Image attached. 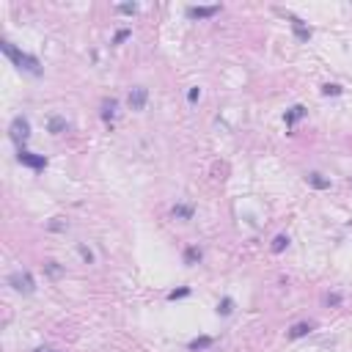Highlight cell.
Masks as SVG:
<instances>
[{"mask_svg":"<svg viewBox=\"0 0 352 352\" xmlns=\"http://www.w3.org/2000/svg\"><path fill=\"white\" fill-rule=\"evenodd\" d=\"M0 50L6 52V58H9L19 72H28V74H33V77H39V74H42V64H39V58L36 55H28V52H22L19 47L11 44L9 39H3V42H0Z\"/></svg>","mask_w":352,"mask_h":352,"instance_id":"cell-1","label":"cell"},{"mask_svg":"<svg viewBox=\"0 0 352 352\" xmlns=\"http://www.w3.org/2000/svg\"><path fill=\"white\" fill-rule=\"evenodd\" d=\"M212 344H215L212 336H198V338H193V341L187 344V349H190V352H198V349H209Z\"/></svg>","mask_w":352,"mask_h":352,"instance_id":"cell-11","label":"cell"},{"mask_svg":"<svg viewBox=\"0 0 352 352\" xmlns=\"http://www.w3.org/2000/svg\"><path fill=\"white\" fill-rule=\"evenodd\" d=\"M146 99H149V91L143 85H135L132 91H130V97H127V102H130L132 110H143L146 107Z\"/></svg>","mask_w":352,"mask_h":352,"instance_id":"cell-6","label":"cell"},{"mask_svg":"<svg viewBox=\"0 0 352 352\" xmlns=\"http://www.w3.org/2000/svg\"><path fill=\"white\" fill-rule=\"evenodd\" d=\"M231 311H234V300H231V297H223L220 306H218V314H220V316H228Z\"/></svg>","mask_w":352,"mask_h":352,"instance_id":"cell-16","label":"cell"},{"mask_svg":"<svg viewBox=\"0 0 352 352\" xmlns=\"http://www.w3.org/2000/svg\"><path fill=\"white\" fill-rule=\"evenodd\" d=\"M292 31H295V36L300 39V42H308L311 39V28L303 25V19H297V17H292Z\"/></svg>","mask_w":352,"mask_h":352,"instance_id":"cell-10","label":"cell"},{"mask_svg":"<svg viewBox=\"0 0 352 352\" xmlns=\"http://www.w3.org/2000/svg\"><path fill=\"white\" fill-rule=\"evenodd\" d=\"M116 107H119L116 99H102V121L105 124H110V121L116 119Z\"/></svg>","mask_w":352,"mask_h":352,"instance_id":"cell-9","label":"cell"},{"mask_svg":"<svg viewBox=\"0 0 352 352\" xmlns=\"http://www.w3.org/2000/svg\"><path fill=\"white\" fill-rule=\"evenodd\" d=\"M328 306H341V295H328Z\"/></svg>","mask_w":352,"mask_h":352,"instance_id":"cell-24","label":"cell"},{"mask_svg":"<svg viewBox=\"0 0 352 352\" xmlns=\"http://www.w3.org/2000/svg\"><path fill=\"white\" fill-rule=\"evenodd\" d=\"M66 127H69V124H66V119H61V116H52V119H50V124H47V130H50L52 135H61V132L66 130Z\"/></svg>","mask_w":352,"mask_h":352,"instance_id":"cell-14","label":"cell"},{"mask_svg":"<svg viewBox=\"0 0 352 352\" xmlns=\"http://www.w3.org/2000/svg\"><path fill=\"white\" fill-rule=\"evenodd\" d=\"M322 94L325 97H338V94H341V85H336V83H328L322 88Z\"/></svg>","mask_w":352,"mask_h":352,"instance_id":"cell-18","label":"cell"},{"mask_svg":"<svg viewBox=\"0 0 352 352\" xmlns=\"http://www.w3.org/2000/svg\"><path fill=\"white\" fill-rule=\"evenodd\" d=\"M77 250H80V256H83V259H85L88 264H91V261H94V253H91V250H88L85 245H77Z\"/></svg>","mask_w":352,"mask_h":352,"instance_id":"cell-22","label":"cell"},{"mask_svg":"<svg viewBox=\"0 0 352 352\" xmlns=\"http://www.w3.org/2000/svg\"><path fill=\"white\" fill-rule=\"evenodd\" d=\"M201 97V91H198V88H190V94H187V99H190V102H195V99H198Z\"/></svg>","mask_w":352,"mask_h":352,"instance_id":"cell-25","label":"cell"},{"mask_svg":"<svg viewBox=\"0 0 352 352\" xmlns=\"http://www.w3.org/2000/svg\"><path fill=\"white\" fill-rule=\"evenodd\" d=\"M185 14L190 19H209V17L220 14V6L218 3H215V6H187Z\"/></svg>","mask_w":352,"mask_h":352,"instance_id":"cell-5","label":"cell"},{"mask_svg":"<svg viewBox=\"0 0 352 352\" xmlns=\"http://www.w3.org/2000/svg\"><path fill=\"white\" fill-rule=\"evenodd\" d=\"M50 228H52V231H58V228H64V223H58V218H55V220L50 223Z\"/></svg>","mask_w":352,"mask_h":352,"instance_id":"cell-26","label":"cell"},{"mask_svg":"<svg viewBox=\"0 0 352 352\" xmlns=\"http://www.w3.org/2000/svg\"><path fill=\"white\" fill-rule=\"evenodd\" d=\"M119 11L121 14H138V3H121Z\"/></svg>","mask_w":352,"mask_h":352,"instance_id":"cell-20","label":"cell"},{"mask_svg":"<svg viewBox=\"0 0 352 352\" xmlns=\"http://www.w3.org/2000/svg\"><path fill=\"white\" fill-rule=\"evenodd\" d=\"M190 295V286H182V289H173L171 295H168V300H182V297Z\"/></svg>","mask_w":352,"mask_h":352,"instance_id":"cell-19","label":"cell"},{"mask_svg":"<svg viewBox=\"0 0 352 352\" xmlns=\"http://www.w3.org/2000/svg\"><path fill=\"white\" fill-rule=\"evenodd\" d=\"M198 261H201V248L190 245L185 250V264H198Z\"/></svg>","mask_w":352,"mask_h":352,"instance_id":"cell-15","label":"cell"},{"mask_svg":"<svg viewBox=\"0 0 352 352\" xmlns=\"http://www.w3.org/2000/svg\"><path fill=\"white\" fill-rule=\"evenodd\" d=\"M36 352H61V349H55V347H39Z\"/></svg>","mask_w":352,"mask_h":352,"instance_id":"cell-27","label":"cell"},{"mask_svg":"<svg viewBox=\"0 0 352 352\" xmlns=\"http://www.w3.org/2000/svg\"><path fill=\"white\" fill-rule=\"evenodd\" d=\"M306 182H308L311 187H316V190H328V187H330V179H325L322 173H308Z\"/></svg>","mask_w":352,"mask_h":352,"instance_id":"cell-12","label":"cell"},{"mask_svg":"<svg viewBox=\"0 0 352 352\" xmlns=\"http://www.w3.org/2000/svg\"><path fill=\"white\" fill-rule=\"evenodd\" d=\"M193 212H195V209H193V207H187V204H176V207L171 209V215H173L176 220H190V218H193Z\"/></svg>","mask_w":352,"mask_h":352,"instance_id":"cell-13","label":"cell"},{"mask_svg":"<svg viewBox=\"0 0 352 352\" xmlns=\"http://www.w3.org/2000/svg\"><path fill=\"white\" fill-rule=\"evenodd\" d=\"M311 330H314V322H297L289 328V338H303V336H308Z\"/></svg>","mask_w":352,"mask_h":352,"instance_id":"cell-8","label":"cell"},{"mask_svg":"<svg viewBox=\"0 0 352 352\" xmlns=\"http://www.w3.org/2000/svg\"><path fill=\"white\" fill-rule=\"evenodd\" d=\"M9 286H14V292L19 295H33L36 292V281L28 270H19V273H11L9 275Z\"/></svg>","mask_w":352,"mask_h":352,"instance_id":"cell-3","label":"cell"},{"mask_svg":"<svg viewBox=\"0 0 352 352\" xmlns=\"http://www.w3.org/2000/svg\"><path fill=\"white\" fill-rule=\"evenodd\" d=\"M44 267H47V273H50V275H61V267H58V261H47Z\"/></svg>","mask_w":352,"mask_h":352,"instance_id":"cell-23","label":"cell"},{"mask_svg":"<svg viewBox=\"0 0 352 352\" xmlns=\"http://www.w3.org/2000/svg\"><path fill=\"white\" fill-rule=\"evenodd\" d=\"M286 245H289V237H286V234H278V237L273 240V245H270V248H273V253H281V250L286 248Z\"/></svg>","mask_w":352,"mask_h":352,"instance_id":"cell-17","label":"cell"},{"mask_svg":"<svg viewBox=\"0 0 352 352\" xmlns=\"http://www.w3.org/2000/svg\"><path fill=\"white\" fill-rule=\"evenodd\" d=\"M124 39H130V31H127V28H121V31L116 33V36H113V44H121Z\"/></svg>","mask_w":352,"mask_h":352,"instance_id":"cell-21","label":"cell"},{"mask_svg":"<svg viewBox=\"0 0 352 352\" xmlns=\"http://www.w3.org/2000/svg\"><path fill=\"white\" fill-rule=\"evenodd\" d=\"M9 138L17 143V149H25V143H28V138H31V121L25 116H17L9 127Z\"/></svg>","mask_w":352,"mask_h":352,"instance_id":"cell-2","label":"cell"},{"mask_svg":"<svg viewBox=\"0 0 352 352\" xmlns=\"http://www.w3.org/2000/svg\"><path fill=\"white\" fill-rule=\"evenodd\" d=\"M17 160L22 162V165L33 168V171H44V168H47V157H44V154H33V152H28V149H17Z\"/></svg>","mask_w":352,"mask_h":352,"instance_id":"cell-4","label":"cell"},{"mask_svg":"<svg viewBox=\"0 0 352 352\" xmlns=\"http://www.w3.org/2000/svg\"><path fill=\"white\" fill-rule=\"evenodd\" d=\"M306 113H308V110H306V105H295L292 110H286V116H283V121H286V127H295L300 119H306Z\"/></svg>","mask_w":352,"mask_h":352,"instance_id":"cell-7","label":"cell"}]
</instances>
